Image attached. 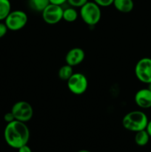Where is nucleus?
I'll use <instances>...</instances> for the list:
<instances>
[{"mask_svg": "<svg viewBox=\"0 0 151 152\" xmlns=\"http://www.w3.org/2000/svg\"><path fill=\"white\" fill-rule=\"evenodd\" d=\"M30 135L29 128L23 122L14 120L7 123L4 128V140L9 146L16 149L28 143Z\"/></svg>", "mask_w": 151, "mask_h": 152, "instance_id": "f257e3e1", "label": "nucleus"}, {"mask_svg": "<svg viewBox=\"0 0 151 152\" xmlns=\"http://www.w3.org/2000/svg\"><path fill=\"white\" fill-rule=\"evenodd\" d=\"M149 120L144 112L133 111L127 113L122 119V126L126 130L133 132L146 129Z\"/></svg>", "mask_w": 151, "mask_h": 152, "instance_id": "f03ea898", "label": "nucleus"}, {"mask_svg": "<svg viewBox=\"0 0 151 152\" xmlns=\"http://www.w3.org/2000/svg\"><path fill=\"white\" fill-rule=\"evenodd\" d=\"M100 7L94 1H87L80 8V16L83 22L89 26L97 25L102 17Z\"/></svg>", "mask_w": 151, "mask_h": 152, "instance_id": "7ed1b4c3", "label": "nucleus"}, {"mask_svg": "<svg viewBox=\"0 0 151 152\" xmlns=\"http://www.w3.org/2000/svg\"><path fill=\"white\" fill-rule=\"evenodd\" d=\"M28 17L26 13L22 10H13L9 13L4 19V23L7 29L12 31H17L22 30L27 25Z\"/></svg>", "mask_w": 151, "mask_h": 152, "instance_id": "20e7f679", "label": "nucleus"}, {"mask_svg": "<svg viewBox=\"0 0 151 152\" xmlns=\"http://www.w3.org/2000/svg\"><path fill=\"white\" fill-rule=\"evenodd\" d=\"M68 89L75 95H81L88 88V80L86 76L81 73H73L67 81Z\"/></svg>", "mask_w": 151, "mask_h": 152, "instance_id": "39448f33", "label": "nucleus"}, {"mask_svg": "<svg viewBox=\"0 0 151 152\" xmlns=\"http://www.w3.org/2000/svg\"><path fill=\"white\" fill-rule=\"evenodd\" d=\"M10 111L13 113L15 120L23 123L30 121L33 116V109L32 105L26 101L16 102L12 106Z\"/></svg>", "mask_w": 151, "mask_h": 152, "instance_id": "423d86ee", "label": "nucleus"}, {"mask_svg": "<svg viewBox=\"0 0 151 152\" xmlns=\"http://www.w3.org/2000/svg\"><path fill=\"white\" fill-rule=\"evenodd\" d=\"M135 75L142 83H151V58L144 57L139 59L135 66Z\"/></svg>", "mask_w": 151, "mask_h": 152, "instance_id": "0eeeda50", "label": "nucleus"}, {"mask_svg": "<svg viewBox=\"0 0 151 152\" xmlns=\"http://www.w3.org/2000/svg\"><path fill=\"white\" fill-rule=\"evenodd\" d=\"M64 9L61 5L50 4L41 12L42 19L48 25H56L62 19Z\"/></svg>", "mask_w": 151, "mask_h": 152, "instance_id": "6e6552de", "label": "nucleus"}, {"mask_svg": "<svg viewBox=\"0 0 151 152\" xmlns=\"http://www.w3.org/2000/svg\"><path fill=\"white\" fill-rule=\"evenodd\" d=\"M85 53L83 49L80 48H73L67 53L65 56L66 64L74 67L78 65L84 61Z\"/></svg>", "mask_w": 151, "mask_h": 152, "instance_id": "1a4fd4ad", "label": "nucleus"}, {"mask_svg": "<svg viewBox=\"0 0 151 152\" xmlns=\"http://www.w3.org/2000/svg\"><path fill=\"white\" fill-rule=\"evenodd\" d=\"M134 100L139 108L143 109L151 108V91L148 88L140 89L135 94Z\"/></svg>", "mask_w": 151, "mask_h": 152, "instance_id": "9d476101", "label": "nucleus"}, {"mask_svg": "<svg viewBox=\"0 0 151 152\" xmlns=\"http://www.w3.org/2000/svg\"><path fill=\"white\" fill-rule=\"evenodd\" d=\"M113 5L118 11L123 13H128L133 10L134 2L133 0H114Z\"/></svg>", "mask_w": 151, "mask_h": 152, "instance_id": "9b49d317", "label": "nucleus"}, {"mask_svg": "<svg viewBox=\"0 0 151 152\" xmlns=\"http://www.w3.org/2000/svg\"><path fill=\"white\" fill-rule=\"evenodd\" d=\"M150 135L148 134L147 132L146 129L144 130L139 131V132H136V135H135V142L136 145L139 146H144L148 143L150 140Z\"/></svg>", "mask_w": 151, "mask_h": 152, "instance_id": "f8f14e48", "label": "nucleus"}, {"mask_svg": "<svg viewBox=\"0 0 151 152\" xmlns=\"http://www.w3.org/2000/svg\"><path fill=\"white\" fill-rule=\"evenodd\" d=\"M11 12L10 0H0V21L4 20Z\"/></svg>", "mask_w": 151, "mask_h": 152, "instance_id": "ddd939ff", "label": "nucleus"}, {"mask_svg": "<svg viewBox=\"0 0 151 152\" xmlns=\"http://www.w3.org/2000/svg\"><path fill=\"white\" fill-rule=\"evenodd\" d=\"M50 4V0H29V4L31 9L41 13Z\"/></svg>", "mask_w": 151, "mask_h": 152, "instance_id": "4468645a", "label": "nucleus"}, {"mask_svg": "<svg viewBox=\"0 0 151 152\" xmlns=\"http://www.w3.org/2000/svg\"><path fill=\"white\" fill-rule=\"evenodd\" d=\"M73 74V67L68 64L61 67L58 71V76H59V79L63 81H68Z\"/></svg>", "mask_w": 151, "mask_h": 152, "instance_id": "2eb2a0df", "label": "nucleus"}, {"mask_svg": "<svg viewBox=\"0 0 151 152\" xmlns=\"http://www.w3.org/2000/svg\"><path fill=\"white\" fill-rule=\"evenodd\" d=\"M78 12L75 9V7H68L64 10L63 11V16L62 19L68 22H73L78 18Z\"/></svg>", "mask_w": 151, "mask_h": 152, "instance_id": "dca6fc26", "label": "nucleus"}, {"mask_svg": "<svg viewBox=\"0 0 151 152\" xmlns=\"http://www.w3.org/2000/svg\"><path fill=\"white\" fill-rule=\"evenodd\" d=\"M88 1V0H68V2L73 7H80Z\"/></svg>", "mask_w": 151, "mask_h": 152, "instance_id": "f3484780", "label": "nucleus"}, {"mask_svg": "<svg viewBox=\"0 0 151 152\" xmlns=\"http://www.w3.org/2000/svg\"><path fill=\"white\" fill-rule=\"evenodd\" d=\"M113 1L114 0H93V1L99 7H109L113 4Z\"/></svg>", "mask_w": 151, "mask_h": 152, "instance_id": "a211bd4d", "label": "nucleus"}, {"mask_svg": "<svg viewBox=\"0 0 151 152\" xmlns=\"http://www.w3.org/2000/svg\"><path fill=\"white\" fill-rule=\"evenodd\" d=\"M4 120L7 123H11V122L14 121V120H15V117H14V116H13V113H12L11 111H10V112H7L4 114Z\"/></svg>", "mask_w": 151, "mask_h": 152, "instance_id": "6ab92c4d", "label": "nucleus"}, {"mask_svg": "<svg viewBox=\"0 0 151 152\" xmlns=\"http://www.w3.org/2000/svg\"><path fill=\"white\" fill-rule=\"evenodd\" d=\"M7 31H8V29H7L5 23L0 22V39L2 38L3 37H4L6 35Z\"/></svg>", "mask_w": 151, "mask_h": 152, "instance_id": "aec40b11", "label": "nucleus"}, {"mask_svg": "<svg viewBox=\"0 0 151 152\" xmlns=\"http://www.w3.org/2000/svg\"><path fill=\"white\" fill-rule=\"evenodd\" d=\"M18 152H32V150L27 144V145H25L21 147V148H19L18 149Z\"/></svg>", "mask_w": 151, "mask_h": 152, "instance_id": "412c9836", "label": "nucleus"}, {"mask_svg": "<svg viewBox=\"0 0 151 152\" xmlns=\"http://www.w3.org/2000/svg\"><path fill=\"white\" fill-rule=\"evenodd\" d=\"M67 1H68V0H50V4H57V5L61 6L63 4H65V2H67Z\"/></svg>", "mask_w": 151, "mask_h": 152, "instance_id": "4be33fe9", "label": "nucleus"}, {"mask_svg": "<svg viewBox=\"0 0 151 152\" xmlns=\"http://www.w3.org/2000/svg\"><path fill=\"white\" fill-rule=\"evenodd\" d=\"M146 131L147 132L148 134L150 135V137H151V120H149L147 123V126Z\"/></svg>", "mask_w": 151, "mask_h": 152, "instance_id": "5701e85b", "label": "nucleus"}, {"mask_svg": "<svg viewBox=\"0 0 151 152\" xmlns=\"http://www.w3.org/2000/svg\"><path fill=\"white\" fill-rule=\"evenodd\" d=\"M78 152H91V151H88V150H80V151H78Z\"/></svg>", "mask_w": 151, "mask_h": 152, "instance_id": "b1692460", "label": "nucleus"}, {"mask_svg": "<svg viewBox=\"0 0 151 152\" xmlns=\"http://www.w3.org/2000/svg\"><path fill=\"white\" fill-rule=\"evenodd\" d=\"M148 88H149V90L151 91V83H150V84H148Z\"/></svg>", "mask_w": 151, "mask_h": 152, "instance_id": "393cba45", "label": "nucleus"}]
</instances>
